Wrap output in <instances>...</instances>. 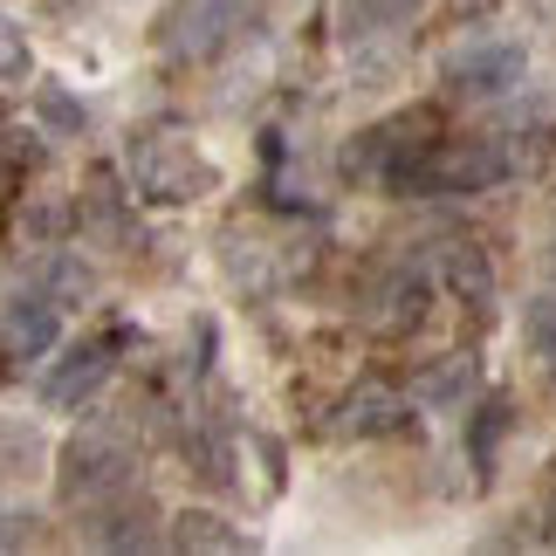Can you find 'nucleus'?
I'll list each match as a JSON object with an SVG mask.
<instances>
[{"instance_id": "obj_7", "label": "nucleus", "mask_w": 556, "mask_h": 556, "mask_svg": "<svg viewBox=\"0 0 556 556\" xmlns=\"http://www.w3.org/2000/svg\"><path fill=\"white\" fill-rule=\"evenodd\" d=\"M62 337V316L55 303H41V295H21V303L8 309V324H0V351H14V357H35V351H49Z\"/></svg>"}, {"instance_id": "obj_2", "label": "nucleus", "mask_w": 556, "mask_h": 556, "mask_svg": "<svg viewBox=\"0 0 556 556\" xmlns=\"http://www.w3.org/2000/svg\"><path fill=\"white\" fill-rule=\"evenodd\" d=\"M508 173L502 144L495 138H433V144H413V159L392 173L399 192H488Z\"/></svg>"}, {"instance_id": "obj_6", "label": "nucleus", "mask_w": 556, "mask_h": 556, "mask_svg": "<svg viewBox=\"0 0 556 556\" xmlns=\"http://www.w3.org/2000/svg\"><path fill=\"white\" fill-rule=\"evenodd\" d=\"M111 351H117V344H76L70 357H62V371L41 384V399H49V405H76V399H90L97 384L111 378V365H117Z\"/></svg>"}, {"instance_id": "obj_4", "label": "nucleus", "mask_w": 556, "mask_h": 556, "mask_svg": "<svg viewBox=\"0 0 556 556\" xmlns=\"http://www.w3.org/2000/svg\"><path fill=\"white\" fill-rule=\"evenodd\" d=\"M138 460L117 440H76L62 454V502H103V495H131Z\"/></svg>"}, {"instance_id": "obj_3", "label": "nucleus", "mask_w": 556, "mask_h": 556, "mask_svg": "<svg viewBox=\"0 0 556 556\" xmlns=\"http://www.w3.org/2000/svg\"><path fill=\"white\" fill-rule=\"evenodd\" d=\"M248 28L241 0H165L159 14V49L173 62H213L220 49H233Z\"/></svg>"}, {"instance_id": "obj_1", "label": "nucleus", "mask_w": 556, "mask_h": 556, "mask_svg": "<svg viewBox=\"0 0 556 556\" xmlns=\"http://www.w3.org/2000/svg\"><path fill=\"white\" fill-rule=\"evenodd\" d=\"M131 179H138L144 200H159V206L206 200V192L220 186V173L206 165V152L179 131V124H144L131 138Z\"/></svg>"}, {"instance_id": "obj_8", "label": "nucleus", "mask_w": 556, "mask_h": 556, "mask_svg": "<svg viewBox=\"0 0 556 556\" xmlns=\"http://www.w3.org/2000/svg\"><path fill=\"white\" fill-rule=\"evenodd\" d=\"M399 419H405V399L392 384H357L344 399V433H392Z\"/></svg>"}, {"instance_id": "obj_9", "label": "nucleus", "mask_w": 556, "mask_h": 556, "mask_svg": "<svg viewBox=\"0 0 556 556\" xmlns=\"http://www.w3.org/2000/svg\"><path fill=\"white\" fill-rule=\"evenodd\" d=\"M419 0H344V21H351V41L384 35V28H405Z\"/></svg>"}, {"instance_id": "obj_12", "label": "nucleus", "mask_w": 556, "mask_h": 556, "mask_svg": "<svg viewBox=\"0 0 556 556\" xmlns=\"http://www.w3.org/2000/svg\"><path fill=\"white\" fill-rule=\"evenodd\" d=\"M508 426V405H488V419L475 426V460H481V481L495 475V433Z\"/></svg>"}, {"instance_id": "obj_11", "label": "nucleus", "mask_w": 556, "mask_h": 556, "mask_svg": "<svg viewBox=\"0 0 556 556\" xmlns=\"http://www.w3.org/2000/svg\"><path fill=\"white\" fill-rule=\"evenodd\" d=\"M529 344H536L543 357H556V289L529 303Z\"/></svg>"}, {"instance_id": "obj_10", "label": "nucleus", "mask_w": 556, "mask_h": 556, "mask_svg": "<svg viewBox=\"0 0 556 556\" xmlns=\"http://www.w3.org/2000/svg\"><path fill=\"white\" fill-rule=\"evenodd\" d=\"M179 543H186V549H248V536H233V529H220V516H206V508H192V516H179Z\"/></svg>"}, {"instance_id": "obj_5", "label": "nucleus", "mask_w": 556, "mask_h": 556, "mask_svg": "<svg viewBox=\"0 0 556 556\" xmlns=\"http://www.w3.org/2000/svg\"><path fill=\"white\" fill-rule=\"evenodd\" d=\"M446 83L467 97H502L508 83H522V49L516 41H467L446 55Z\"/></svg>"}, {"instance_id": "obj_13", "label": "nucleus", "mask_w": 556, "mask_h": 556, "mask_svg": "<svg viewBox=\"0 0 556 556\" xmlns=\"http://www.w3.org/2000/svg\"><path fill=\"white\" fill-rule=\"evenodd\" d=\"M549 522H556V508H549Z\"/></svg>"}]
</instances>
